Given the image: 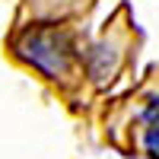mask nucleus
Here are the masks:
<instances>
[{"instance_id":"f257e3e1","label":"nucleus","mask_w":159,"mask_h":159,"mask_svg":"<svg viewBox=\"0 0 159 159\" xmlns=\"http://www.w3.org/2000/svg\"><path fill=\"white\" fill-rule=\"evenodd\" d=\"M19 54L29 57L32 67H38L45 76H70L73 70V45L64 29H35L19 42Z\"/></svg>"},{"instance_id":"f03ea898","label":"nucleus","mask_w":159,"mask_h":159,"mask_svg":"<svg viewBox=\"0 0 159 159\" xmlns=\"http://www.w3.org/2000/svg\"><path fill=\"white\" fill-rule=\"evenodd\" d=\"M29 3L35 7V16H64V13L70 10H80L83 7V0H29Z\"/></svg>"}]
</instances>
